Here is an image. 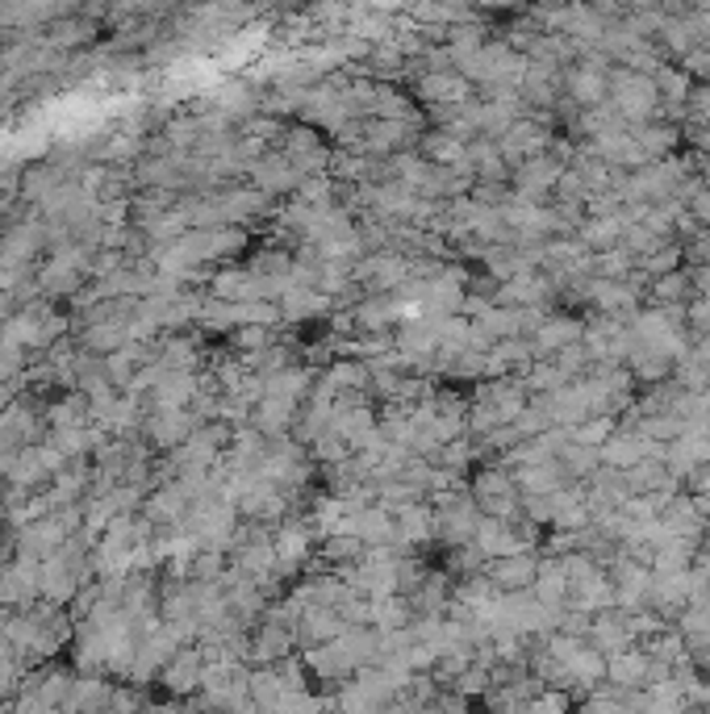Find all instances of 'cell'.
Wrapping results in <instances>:
<instances>
[{
    "mask_svg": "<svg viewBox=\"0 0 710 714\" xmlns=\"http://www.w3.org/2000/svg\"><path fill=\"white\" fill-rule=\"evenodd\" d=\"M681 293H686V280H681V276H665V280L656 285V297H661V301H673V297H681Z\"/></svg>",
    "mask_w": 710,
    "mask_h": 714,
    "instance_id": "7a4b0ae2",
    "label": "cell"
},
{
    "mask_svg": "<svg viewBox=\"0 0 710 714\" xmlns=\"http://www.w3.org/2000/svg\"><path fill=\"white\" fill-rule=\"evenodd\" d=\"M610 672H614L623 685H635V681L647 672V665H644V656H619V660L610 665Z\"/></svg>",
    "mask_w": 710,
    "mask_h": 714,
    "instance_id": "6da1fadb",
    "label": "cell"
},
{
    "mask_svg": "<svg viewBox=\"0 0 710 714\" xmlns=\"http://www.w3.org/2000/svg\"><path fill=\"white\" fill-rule=\"evenodd\" d=\"M698 213H702V222L710 226V192H702V197H698Z\"/></svg>",
    "mask_w": 710,
    "mask_h": 714,
    "instance_id": "3957f363",
    "label": "cell"
}]
</instances>
